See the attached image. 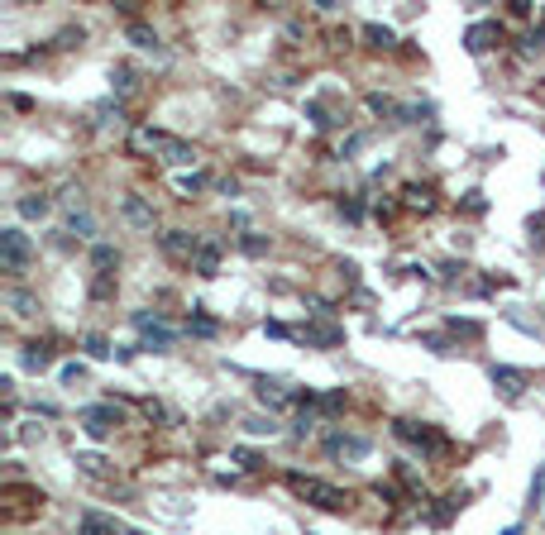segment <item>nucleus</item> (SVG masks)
Instances as JSON below:
<instances>
[{"label":"nucleus","mask_w":545,"mask_h":535,"mask_svg":"<svg viewBox=\"0 0 545 535\" xmlns=\"http://www.w3.org/2000/svg\"><path fill=\"white\" fill-rule=\"evenodd\" d=\"M130 148H134V153H149V158H163V162H172V167L196 162V148H191V144H182V139H172V134H163V130H149V125L130 134Z\"/></svg>","instance_id":"1"},{"label":"nucleus","mask_w":545,"mask_h":535,"mask_svg":"<svg viewBox=\"0 0 545 535\" xmlns=\"http://www.w3.org/2000/svg\"><path fill=\"white\" fill-rule=\"evenodd\" d=\"M287 487L297 492L301 502H311V507H326V511H340L345 502H350L340 487H330V482H321V478H306V473H287Z\"/></svg>","instance_id":"2"},{"label":"nucleus","mask_w":545,"mask_h":535,"mask_svg":"<svg viewBox=\"0 0 545 535\" xmlns=\"http://www.w3.org/2000/svg\"><path fill=\"white\" fill-rule=\"evenodd\" d=\"M0 263H5V272H25L29 268V239L20 230H0Z\"/></svg>","instance_id":"3"},{"label":"nucleus","mask_w":545,"mask_h":535,"mask_svg":"<svg viewBox=\"0 0 545 535\" xmlns=\"http://www.w3.org/2000/svg\"><path fill=\"white\" fill-rule=\"evenodd\" d=\"M115 426H120V411H115V406H86L82 411V430L91 440H106Z\"/></svg>","instance_id":"4"},{"label":"nucleus","mask_w":545,"mask_h":535,"mask_svg":"<svg viewBox=\"0 0 545 535\" xmlns=\"http://www.w3.org/2000/svg\"><path fill=\"white\" fill-rule=\"evenodd\" d=\"M77 535H120V521H115V516H106V511H82Z\"/></svg>","instance_id":"5"},{"label":"nucleus","mask_w":545,"mask_h":535,"mask_svg":"<svg viewBox=\"0 0 545 535\" xmlns=\"http://www.w3.org/2000/svg\"><path fill=\"white\" fill-rule=\"evenodd\" d=\"M326 450L330 454H345V459H364L368 454V440H364V435H340V430H335V435L326 440Z\"/></svg>","instance_id":"6"},{"label":"nucleus","mask_w":545,"mask_h":535,"mask_svg":"<svg viewBox=\"0 0 545 535\" xmlns=\"http://www.w3.org/2000/svg\"><path fill=\"white\" fill-rule=\"evenodd\" d=\"M392 430H397V440H407V445H426V450H440V445H445L440 435H431V430L416 426V421H397Z\"/></svg>","instance_id":"7"},{"label":"nucleus","mask_w":545,"mask_h":535,"mask_svg":"<svg viewBox=\"0 0 545 535\" xmlns=\"http://www.w3.org/2000/svg\"><path fill=\"white\" fill-rule=\"evenodd\" d=\"M5 306H10L20 321H34V316H39V296H29L25 287H10V292H5Z\"/></svg>","instance_id":"8"},{"label":"nucleus","mask_w":545,"mask_h":535,"mask_svg":"<svg viewBox=\"0 0 545 535\" xmlns=\"http://www.w3.org/2000/svg\"><path fill=\"white\" fill-rule=\"evenodd\" d=\"M306 340H311V345H321V349H335L340 340H345V330H340V325H330V321H311V325H306Z\"/></svg>","instance_id":"9"},{"label":"nucleus","mask_w":545,"mask_h":535,"mask_svg":"<svg viewBox=\"0 0 545 535\" xmlns=\"http://www.w3.org/2000/svg\"><path fill=\"white\" fill-rule=\"evenodd\" d=\"M191 268L201 272V277H216V268H220V244L216 239H206L196 253H191Z\"/></svg>","instance_id":"10"},{"label":"nucleus","mask_w":545,"mask_h":535,"mask_svg":"<svg viewBox=\"0 0 545 535\" xmlns=\"http://www.w3.org/2000/svg\"><path fill=\"white\" fill-rule=\"evenodd\" d=\"M125 220L139 225V230H153V206L144 196H125Z\"/></svg>","instance_id":"11"},{"label":"nucleus","mask_w":545,"mask_h":535,"mask_svg":"<svg viewBox=\"0 0 545 535\" xmlns=\"http://www.w3.org/2000/svg\"><path fill=\"white\" fill-rule=\"evenodd\" d=\"M497 39H502V29L497 25H474L469 29V48H474V53H488Z\"/></svg>","instance_id":"12"},{"label":"nucleus","mask_w":545,"mask_h":535,"mask_svg":"<svg viewBox=\"0 0 545 535\" xmlns=\"http://www.w3.org/2000/svg\"><path fill=\"white\" fill-rule=\"evenodd\" d=\"M492 382H497L507 397H521V387H526V373H521V368H492Z\"/></svg>","instance_id":"13"},{"label":"nucleus","mask_w":545,"mask_h":535,"mask_svg":"<svg viewBox=\"0 0 545 535\" xmlns=\"http://www.w3.org/2000/svg\"><path fill=\"white\" fill-rule=\"evenodd\" d=\"M163 249H167V253H196L201 244L191 239L187 230H167V235H163Z\"/></svg>","instance_id":"14"},{"label":"nucleus","mask_w":545,"mask_h":535,"mask_svg":"<svg viewBox=\"0 0 545 535\" xmlns=\"http://www.w3.org/2000/svg\"><path fill=\"white\" fill-rule=\"evenodd\" d=\"M48 206H53V201H48V196H39V191H34V196H20V215H25V220H43Z\"/></svg>","instance_id":"15"},{"label":"nucleus","mask_w":545,"mask_h":535,"mask_svg":"<svg viewBox=\"0 0 545 535\" xmlns=\"http://www.w3.org/2000/svg\"><path fill=\"white\" fill-rule=\"evenodd\" d=\"M125 39H130V43H139V48H158V34H153L149 25H139V20H130Z\"/></svg>","instance_id":"16"},{"label":"nucleus","mask_w":545,"mask_h":535,"mask_svg":"<svg viewBox=\"0 0 545 535\" xmlns=\"http://www.w3.org/2000/svg\"><path fill=\"white\" fill-rule=\"evenodd\" d=\"M67 235H77V239H91V235H96V220H91L86 211H72V215H67Z\"/></svg>","instance_id":"17"},{"label":"nucleus","mask_w":545,"mask_h":535,"mask_svg":"<svg viewBox=\"0 0 545 535\" xmlns=\"http://www.w3.org/2000/svg\"><path fill=\"white\" fill-rule=\"evenodd\" d=\"M258 401H268V406H282V401H292V392H287L282 382H268V377H263V382H258Z\"/></svg>","instance_id":"18"},{"label":"nucleus","mask_w":545,"mask_h":535,"mask_svg":"<svg viewBox=\"0 0 545 535\" xmlns=\"http://www.w3.org/2000/svg\"><path fill=\"white\" fill-rule=\"evenodd\" d=\"M48 363H53L48 345H29V349H25V368H34V373H39V368H48Z\"/></svg>","instance_id":"19"},{"label":"nucleus","mask_w":545,"mask_h":535,"mask_svg":"<svg viewBox=\"0 0 545 535\" xmlns=\"http://www.w3.org/2000/svg\"><path fill=\"white\" fill-rule=\"evenodd\" d=\"M402 196H407V206H411V211H431V206H436V196H431L426 187H407Z\"/></svg>","instance_id":"20"},{"label":"nucleus","mask_w":545,"mask_h":535,"mask_svg":"<svg viewBox=\"0 0 545 535\" xmlns=\"http://www.w3.org/2000/svg\"><path fill=\"white\" fill-rule=\"evenodd\" d=\"M77 464H82V473H91V478H110V468H106L101 454H77Z\"/></svg>","instance_id":"21"},{"label":"nucleus","mask_w":545,"mask_h":535,"mask_svg":"<svg viewBox=\"0 0 545 535\" xmlns=\"http://www.w3.org/2000/svg\"><path fill=\"white\" fill-rule=\"evenodd\" d=\"M364 39L373 48H392V29H382V25H364Z\"/></svg>","instance_id":"22"},{"label":"nucleus","mask_w":545,"mask_h":535,"mask_svg":"<svg viewBox=\"0 0 545 535\" xmlns=\"http://www.w3.org/2000/svg\"><path fill=\"white\" fill-rule=\"evenodd\" d=\"M201 187H206V177H201V172H182V177H177V191H182V196H196Z\"/></svg>","instance_id":"23"},{"label":"nucleus","mask_w":545,"mask_h":535,"mask_svg":"<svg viewBox=\"0 0 545 535\" xmlns=\"http://www.w3.org/2000/svg\"><path fill=\"white\" fill-rule=\"evenodd\" d=\"M86 354H91V359H106V354H110L106 335H86Z\"/></svg>","instance_id":"24"},{"label":"nucleus","mask_w":545,"mask_h":535,"mask_svg":"<svg viewBox=\"0 0 545 535\" xmlns=\"http://www.w3.org/2000/svg\"><path fill=\"white\" fill-rule=\"evenodd\" d=\"M244 430H249V435H272L277 426H272V416H268V421H263V416H254V421H244Z\"/></svg>","instance_id":"25"},{"label":"nucleus","mask_w":545,"mask_h":535,"mask_svg":"<svg viewBox=\"0 0 545 535\" xmlns=\"http://www.w3.org/2000/svg\"><path fill=\"white\" fill-rule=\"evenodd\" d=\"M368 110H378V115H397V106H392V101H387V96H378V91H373V96H368Z\"/></svg>","instance_id":"26"},{"label":"nucleus","mask_w":545,"mask_h":535,"mask_svg":"<svg viewBox=\"0 0 545 535\" xmlns=\"http://www.w3.org/2000/svg\"><path fill=\"white\" fill-rule=\"evenodd\" d=\"M91 258H96V268H110V263H115V249H110V244H96V253H91Z\"/></svg>","instance_id":"27"},{"label":"nucleus","mask_w":545,"mask_h":535,"mask_svg":"<svg viewBox=\"0 0 545 535\" xmlns=\"http://www.w3.org/2000/svg\"><path fill=\"white\" fill-rule=\"evenodd\" d=\"M235 464H240V468H258V454H254V450H235Z\"/></svg>","instance_id":"28"},{"label":"nucleus","mask_w":545,"mask_h":535,"mask_svg":"<svg viewBox=\"0 0 545 535\" xmlns=\"http://www.w3.org/2000/svg\"><path fill=\"white\" fill-rule=\"evenodd\" d=\"M115 86H120V91H134V72H130V67H120V72H115Z\"/></svg>","instance_id":"29"},{"label":"nucleus","mask_w":545,"mask_h":535,"mask_svg":"<svg viewBox=\"0 0 545 535\" xmlns=\"http://www.w3.org/2000/svg\"><path fill=\"white\" fill-rule=\"evenodd\" d=\"M110 120H120V106H101L96 110V125H110Z\"/></svg>","instance_id":"30"},{"label":"nucleus","mask_w":545,"mask_h":535,"mask_svg":"<svg viewBox=\"0 0 545 535\" xmlns=\"http://www.w3.org/2000/svg\"><path fill=\"white\" fill-rule=\"evenodd\" d=\"M531 502H545V468L536 473V482H531Z\"/></svg>","instance_id":"31"},{"label":"nucleus","mask_w":545,"mask_h":535,"mask_svg":"<svg viewBox=\"0 0 545 535\" xmlns=\"http://www.w3.org/2000/svg\"><path fill=\"white\" fill-rule=\"evenodd\" d=\"M144 416H149V421H167V411L158 406V401H144Z\"/></svg>","instance_id":"32"}]
</instances>
